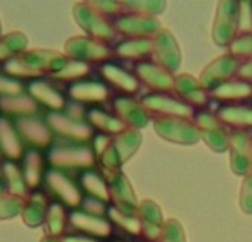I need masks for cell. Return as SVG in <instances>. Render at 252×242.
I'll list each match as a JSON object with an SVG mask.
<instances>
[{"label": "cell", "instance_id": "6da1fadb", "mask_svg": "<svg viewBox=\"0 0 252 242\" xmlns=\"http://www.w3.org/2000/svg\"><path fill=\"white\" fill-rule=\"evenodd\" d=\"M47 163L58 172L65 170H80L87 172L93 170L96 166V154L93 146L68 143L63 146L55 148L47 158Z\"/></svg>", "mask_w": 252, "mask_h": 242}, {"label": "cell", "instance_id": "7a4b0ae2", "mask_svg": "<svg viewBox=\"0 0 252 242\" xmlns=\"http://www.w3.org/2000/svg\"><path fill=\"white\" fill-rule=\"evenodd\" d=\"M241 28V1H220L216 10L213 40L219 46H229Z\"/></svg>", "mask_w": 252, "mask_h": 242}, {"label": "cell", "instance_id": "3957f363", "mask_svg": "<svg viewBox=\"0 0 252 242\" xmlns=\"http://www.w3.org/2000/svg\"><path fill=\"white\" fill-rule=\"evenodd\" d=\"M74 16L78 25L89 34V37L108 41L115 37V28L108 22V19L100 15L89 1H80L74 6Z\"/></svg>", "mask_w": 252, "mask_h": 242}, {"label": "cell", "instance_id": "277c9868", "mask_svg": "<svg viewBox=\"0 0 252 242\" xmlns=\"http://www.w3.org/2000/svg\"><path fill=\"white\" fill-rule=\"evenodd\" d=\"M155 132L165 140L180 143V145H193L201 136L192 120L179 118V117H158L154 121Z\"/></svg>", "mask_w": 252, "mask_h": 242}, {"label": "cell", "instance_id": "5b68a950", "mask_svg": "<svg viewBox=\"0 0 252 242\" xmlns=\"http://www.w3.org/2000/svg\"><path fill=\"white\" fill-rule=\"evenodd\" d=\"M47 124L69 143L89 145V142H93L96 135L94 129L87 121H78L59 112H50L47 115Z\"/></svg>", "mask_w": 252, "mask_h": 242}, {"label": "cell", "instance_id": "8992f818", "mask_svg": "<svg viewBox=\"0 0 252 242\" xmlns=\"http://www.w3.org/2000/svg\"><path fill=\"white\" fill-rule=\"evenodd\" d=\"M195 126L199 132L201 139L216 152H224L229 149L230 132L223 124L216 112L202 111L195 115Z\"/></svg>", "mask_w": 252, "mask_h": 242}, {"label": "cell", "instance_id": "52a82bcc", "mask_svg": "<svg viewBox=\"0 0 252 242\" xmlns=\"http://www.w3.org/2000/svg\"><path fill=\"white\" fill-rule=\"evenodd\" d=\"M103 177L109 186V195L112 201V207L117 208L123 214L137 216L139 203L134 195V191L127 180V177L121 172L103 173Z\"/></svg>", "mask_w": 252, "mask_h": 242}, {"label": "cell", "instance_id": "ba28073f", "mask_svg": "<svg viewBox=\"0 0 252 242\" xmlns=\"http://www.w3.org/2000/svg\"><path fill=\"white\" fill-rule=\"evenodd\" d=\"M65 53L69 59L81 61L86 64L106 62L112 52L111 49L99 40L92 37H72L65 43Z\"/></svg>", "mask_w": 252, "mask_h": 242}, {"label": "cell", "instance_id": "9c48e42d", "mask_svg": "<svg viewBox=\"0 0 252 242\" xmlns=\"http://www.w3.org/2000/svg\"><path fill=\"white\" fill-rule=\"evenodd\" d=\"M114 28L115 31H120L128 38H152L162 30L158 18L130 12L117 16L114 21Z\"/></svg>", "mask_w": 252, "mask_h": 242}, {"label": "cell", "instance_id": "30bf717a", "mask_svg": "<svg viewBox=\"0 0 252 242\" xmlns=\"http://www.w3.org/2000/svg\"><path fill=\"white\" fill-rule=\"evenodd\" d=\"M251 130H230L229 154L230 169L238 176H248L252 173Z\"/></svg>", "mask_w": 252, "mask_h": 242}, {"label": "cell", "instance_id": "8fae6325", "mask_svg": "<svg viewBox=\"0 0 252 242\" xmlns=\"http://www.w3.org/2000/svg\"><path fill=\"white\" fill-rule=\"evenodd\" d=\"M239 65H241L239 59H236L233 55H230V53L221 55L220 58L214 59L211 64H208L202 69L199 83L210 93L216 87L230 81L236 75Z\"/></svg>", "mask_w": 252, "mask_h": 242}, {"label": "cell", "instance_id": "7c38bea8", "mask_svg": "<svg viewBox=\"0 0 252 242\" xmlns=\"http://www.w3.org/2000/svg\"><path fill=\"white\" fill-rule=\"evenodd\" d=\"M44 182L47 185V189L56 197L58 203L63 204L66 208L81 207L83 191L65 173L58 172L55 169H49L46 173Z\"/></svg>", "mask_w": 252, "mask_h": 242}, {"label": "cell", "instance_id": "4fadbf2b", "mask_svg": "<svg viewBox=\"0 0 252 242\" xmlns=\"http://www.w3.org/2000/svg\"><path fill=\"white\" fill-rule=\"evenodd\" d=\"M140 104L145 106L148 112L158 114V117H179L186 120H192L195 117L193 108L167 93L146 95L142 98Z\"/></svg>", "mask_w": 252, "mask_h": 242}, {"label": "cell", "instance_id": "5bb4252c", "mask_svg": "<svg viewBox=\"0 0 252 242\" xmlns=\"http://www.w3.org/2000/svg\"><path fill=\"white\" fill-rule=\"evenodd\" d=\"M155 64L168 72H176L182 64V52L177 40L168 30H161L154 37V53Z\"/></svg>", "mask_w": 252, "mask_h": 242}, {"label": "cell", "instance_id": "9a60e30c", "mask_svg": "<svg viewBox=\"0 0 252 242\" xmlns=\"http://www.w3.org/2000/svg\"><path fill=\"white\" fill-rule=\"evenodd\" d=\"M31 71H34L38 77L50 72L52 75L61 71L65 64L68 62V58L59 52L55 50H25L22 55L18 56Z\"/></svg>", "mask_w": 252, "mask_h": 242}, {"label": "cell", "instance_id": "2e32d148", "mask_svg": "<svg viewBox=\"0 0 252 242\" xmlns=\"http://www.w3.org/2000/svg\"><path fill=\"white\" fill-rule=\"evenodd\" d=\"M16 130L24 143L32 146V149H47L53 142V133L49 124L41 120L25 117L16 121Z\"/></svg>", "mask_w": 252, "mask_h": 242}, {"label": "cell", "instance_id": "e0dca14e", "mask_svg": "<svg viewBox=\"0 0 252 242\" xmlns=\"http://www.w3.org/2000/svg\"><path fill=\"white\" fill-rule=\"evenodd\" d=\"M134 75L155 93H167L174 89V77L155 62L143 61L134 67Z\"/></svg>", "mask_w": 252, "mask_h": 242}, {"label": "cell", "instance_id": "ac0fdd59", "mask_svg": "<svg viewBox=\"0 0 252 242\" xmlns=\"http://www.w3.org/2000/svg\"><path fill=\"white\" fill-rule=\"evenodd\" d=\"M112 108L115 112V117L121 120L127 127L130 129H142L151 121L149 112L145 109V106L128 96H120L112 101Z\"/></svg>", "mask_w": 252, "mask_h": 242}, {"label": "cell", "instance_id": "d6986e66", "mask_svg": "<svg viewBox=\"0 0 252 242\" xmlns=\"http://www.w3.org/2000/svg\"><path fill=\"white\" fill-rule=\"evenodd\" d=\"M137 216L140 220V235L145 238V242L159 241L165 222L158 204L151 200L142 201L139 204Z\"/></svg>", "mask_w": 252, "mask_h": 242}, {"label": "cell", "instance_id": "ffe728a7", "mask_svg": "<svg viewBox=\"0 0 252 242\" xmlns=\"http://www.w3.org/2000/svg\"><path fill=\"white\" fill-rule=\"evenodd\" d=\"M176 95L182 102L189 105L190 108H204L208 104L210 93L202 87L198 78L190 74H179L174 77V89Z\"/></svg>", "mask_w": 252, "mask_h": 242}, {"label": "cell", "instance_id": "44dd1931", "mask_svg": "<svg viewBox=\"0 0 252 242\" xmlns=\"http://www.w3.org/2000/svg\"><path fill=\"white\" fill-rule=\"evenodd\" d=\"M69 225L94 240H106L112 235V223L108 217L92 216L84 211L69 214Z\"/></svg>", "mask_w": 252, "mask_h": 242}, {"label": "cell", "instance_id": "7402d4cb", "mask_svg": "<svg viewBox=\"0 0 252 242\" xmlns=\"http://www.w3.org/2000/svg\"><path fill=\"white\" fill-rule=\"evenodd\" d=\"M47 158L41 154V151L31 149L22 160V176L28 191H37L38 186L44 182L47 173Z\"/></svg>", "mask_w": 252, "mask_h": 242}, {"label": "cell", "instance_id": "603a6c76", "mask_svg": "<svg viewBox=\"0 0 252 242\" xmlns=\"http://www.w3.org/2000/svg\"><path fill=\"white\" fill-rule=\"evenodd\" d=\"M0 152L9 161L16 163L24 160V142L18 130L7 118L0 117Z\"/></svg>", "mask_w": 252, "mask_h": 242}, {"label": "cell", "instance_id": "cb8c5ba5", "mask_svg": "<svg viewBox=\"0 0 252 242\" xmlns=\"http://www.w3.org/2000/svg\"><path fill=\"white\" fill-rule=\"evenodd\" d=\"M102 77L105 78V81L108 84H111L114 89L120 90L121 93L126 95H133L139 90V80L136 78L134 74H130L128 71L123 69L121 67L111 64V62H105L100 68Z\"/></svg>", "mask_w": 252, "mask_h": 242}, {"label": "cell", "instance_id": "d4e9b609", "mask_svg": "<svg viewBox=\"0 0 252 242\" xmlns=\"http://www.w3.org/2000/svg\"><path fill=\"white\" fill-rule=\"evenodd\" d=\"M49 200L47 195L43 191H34L31 192L27 200L24 201L21 216L25 222V225L35 228L46 222V214L49 210Z\"/></svg>", "mask_w": 252, "mask_h": 242}, {"label": "cell", "instance_id": "484cf974", "mask_svg": "<svg viewBox=\"0 0 252 242\" xmlns=\"http://www.w3.org/2000/svg\"><path fill=\"white\" fill-rule=\"evenodd\" d=\"M68 95L78 104H102L109 98V90L102 83L78 81L69 87Z\"/></svg>", "mask_w": 252, "mask_h": 242}, {"label": "cell", "instance_id": "4316f807", "mask_svg": "<svg viewBox=\"0 0 252 242\" xmlns=\"http://www.w3.org/2000/svg\"><path fill=\"white\" fill-rule=\"evenodd\" d=\"M154 53V37H143V38H127L121 41L117 49L115 55L121 59H128L134 62H143Z\"/></svg>", "mask_w": 252, "mask_h": 242}, {"label": "cell", "instance_id": "83f0119b", "mask_svg": "<svg viewBox=\"0 0 252 242\" xmlns=\"http://www.w3.org/2000/svg\"><path fill=\"white\" fill-rule=\"evenodd\" d=\"M30 93L35 102H40L52 112H61L66 108V101L61 92L46 81H34L30 86Z\"/></svg>", "mask_w": 252, "mask_h": 242}, {"label": "cell", "instance_id": "f1b7e54d", "mask_svg": "<svg viewBox=\"0 0 252 242\" xmlns=\"http://www.w3.org/2000/svg\"><path fill=\"white\" fill-rule=\"evenodd\" d=\"M80 188L83 192L89 195V198L102 201L105 204L111 203V195H109V186L103 177V174L97 173L94 169L83 172L80 176Z\"/></svg>", "mask_w": 252, "mask_h": 242}, {"label": "cell", "instance_id": "f546056e", "mask_svg": "<svg viewBox=\"0 0 252 242\" xmlns=\"http://www.w3.org/2000/svg\"><path fill=\"white\" fill-rule=\"evenodd\" d=\"M210 96L221 102H241L252 98V84L242 80H230L214 90L210 92Z\"/></svg>", "mask_w": 252, "mask_h": 242}, {"label": "cell", "instance_id": "4dcf8cb0", "mask_svg": "<svg viewBox=\"0 0 252 242\" xmlns=\"http://www.w3.org/2000/svg\"><path fill=\"white\" fill-rule=\"evenodd\" d=\"M87 123L97 130L99 133L108 135V136H117L118 133L124 132L127 126L118 120L115 115H111L109 112L103 111L102 108H92L87 111Z\"/></svg>", "mask_w": 252, "mask_h": 242}, {"label": "cell", "instance_id": "1f68e13d", "mask_svg": "<svg viewBox=\"0 0 252 242\" xmlns=\"http://www.w3.org/2000/svg\"><path fill=\"white\" fill-rule=\"evenodd\" d=\"M217 118L236 130H251L252 129V106H238V105H227L216 112Z\"/></svg>", "mask_w": 252, "mask_h": 242}, {"label": "cell", "instance_id": "d6a6232c", "mask_svg": "<svg viewBox=\"0 0 252 242\" xmlns=\"http://www.w3.org/2000/svg\"><path fill=\"white\" fill-rule=\"evenodd\" d=\"M37 109H38L37 102L31 96L24 93L0 98V111L4 112L6 115L25 118L35 114Z\"/></svg>", "mask_w": 252, "mask_h": 242}, {"label": "cell", "instance_id": "836d02e7", "mask_svg": "<svg viewBox=\"0 0 252 242\" xmlns=\"http://www.w3.org/2000/svg\"><path fill=\"white\" fill-rule=\"evenodd\" d=\"M112 143L120 155L121 163L124 164L126 161H128L133 154L139 149L140 143H142V135L137 129H130L127 127L124 132L118 133L117 136L112 138Z\"/></svg>", "mask_w": 252, "mask_h": 242}, {"label": "cell", "instance_id": "e575fe53", "mask_svg": "<svg viewBox=\"0 0 252 242\" xmlns=\"http://www.w3.org/2000/svg\"><path fill=\"white\" fill-rule=\"evenodd\" d=\"M44 225L47 226L49 235L50 237H58L62 235L69 225V214L66 211V207L58 201L52 203L49 206L47 214H46V222Z\"/></svg>", "mask_w": 252, "mask_h": 242}, {"label": "cell", "instance_id": "d590c367", "mask_svg": "<svg viewBox=\"0 0 252 242\" xmlns=\"http://www.w3.org/2000/svg\"><path fill=\"white\" fill-rule=\"evenodd\" d=\"M27 37L22 33H10L0 38V64H6L25 52Z\"/></svg>", "mask_w": 252, "mask_h": 242}, {"label": "cell", "instance_id": "8d00e7d4", "mask_svg": "<svg viewBox=\"0 0 252 242\" xmlns=\"http://www.w3.org/2000/svg\"><path fill=\"white\" fill-rule=\"evenodd\" d=\"M3 174L7 183V192L9 195L22 198L28 194V188L24 182V176H22V170L19 166H16V163L12 161H6L3 164Z\"/></svg>", "mask_w": 252, "mask_h": 242}, {"label": "cell", "instance_id": "74e56055", "mask_svg": "<svg viewBox=\"0 0 252 242\" xmlns=\"http://www.w3.org/2000/svg\"><path fill=\"white\" fill-rule=\"evenodd\" d=\"M90 64L81 62V61H74V59H68V62L65 64V67L58 71L56 74H53V78H56L58 81H80L84 77L89 75L90 72Z\"/></svg>", "mask_w": 252, "mask_h": 242}, {"label": "cell", "instance_id": "f35d334b", "mask_svg": "<svg viewBox=\"0 0 252 242\" xmlns=\"http://www.w3.org/2000/svg\"><path fill=\"white\" fill-rule=\"evenodd\" d=\"M108 219L112 225H117L128 235H140V220L139 216H128L120 213L114 207H108Z\"/></svg>", "mask_w": 252, "mask_h": 242}, {"label": "cell", "instance_id": "ab89813d", "mask_svg": "<svg viewBox=\"0 0 252 242\" xmlns=\"http://www.w3.org/2000/svg\"><path fill=\"white\" fill-rule=\"evenodd\" d=\"M121 4H123V9L130 12V13L155 16L165 9L167 1H158V0H152V1H121Z\"/></svg>", "mask_w": 252, "mask_h": 242}, {"label": "cell", "instance_id": "60d3db41", "mask_svg": "<svg viewBox=\"0 0 252 242\" xmlns=\"http://www.w3.org/2000/svg\"><path fill=\"white\" fill-rule=\"evenodd\" d=\"M230 55H233L236 59H250L252 58V33L251 31H242L236 35V38L229 44Z\"/></svg>", "mask_w": 252, "mask_h": 242}, {"label": "cell", "instance_id": "b9f144b4", "mask_svg": "<svg viewBox=\"0 0 252 242\" xmlns=\"http://www.w3.org/2000/svg\"><path fill=\"white\" fill-rule=\"evenodd\" d=\"M24 201L22 198L13 195H0V220L1 219H12L21 214Z\"/></svg>", "mask_w": 252, "mask_h": 242}, {"label": "cell", "instance_id": "7bdbcfd3", "mask_svg": "<svg viewBox=\"0 0 252 242\" xmlns=\"http://www.w3.org/2000/svg\"><path fill=\"white\" fill-rule=\"evenodd\" d=\"M158 242H186V235L182 223L176 219H170L164 223V229Z\"/></svg>", "mask_w": 252, "mask_h": 242}, {"label": "cell", "instance_id": "ee69618b", "mask_svg": "<svg viewBox=\"0 0 252 242\" xmlns=\"http://www.w3.org/2000/svg\"><path fill=\"white\" fill-rule=\"evenodd\" d=\"M239 207L244 213L252 214V173L245 176L239 194Z\"/></svg>", "mask_w": 252, "mask_h": 242}, {"label": "cell", "instance_id": "f6af8a7d", "mask_svg": "<svg viewBox=\"0 0 252 242\" xmlns=\"http://www.w3.org/2000/svg\"><path fill=\"white\" fill-rule=\"evenodd\" d=\"M89 3L105 18L106 16H115L117 18L124 12L121 1H89Z\"/></svg>", "mask_w": 252, "mask_h": 242}, {"label": "cell", "instance_id": "bcb514c9", "mask_svg": "<svg viewBox=\"0 0 252 242\" xmlns=\"http://www.w3.org/2000/svg\"><path fill=\"white\" fill-rule=\"evenodd\" d=\"M81 208L84 213L92 214V216H99V217H106L108 216V207L105 203L93 200V198H86L81 203Z\"/></svg>", "mask_w": 252, "mask_h": 242}, {"label": "cell", "instance_id": "7dc6e473", "mask_svg": "<svg viewBox=\"0 0 252 242\" xmlns=\"http://www.w3.org/2000/svg\"><path fill=\"white\" fill-rule=\"evenodd\" d=\"M24 93V89L19 81L12 80L10 77L1 75L0 74V98L12 96V95H19Z\"/></svg>", "mask_w": 252, "mask_h": 242}, {"label": "cell", "instance_id": "c3c4849f", "mask_svg": "<svg viewBox=\"0 0 252 242\" xmlns=\"http://www.w3.org/2000/svg\"><path fill=\"white\" fill-rule=\"evenodd\" d=\"M241 27L248 28L247 33H252V1L241 3Z\"/></svg>", "mask_w": 252, "mask_h": 242}, {"label": "cell", "instance_id": "681fc988", "mask_svg": "<svg viewBox=\"0 0 252 242\" xmlns=\"http://www.w3.org/2000/svg\"><path fill=\"white\" fill-rule=\"evenodd\" d=\"M236 77H238V80H242V81H248V83L252 81V58L244 61L239 65Z\"/></svg>", "mask_w": 252, "mask_h": 242}, {"label": "cell", "instance_id": "f907efd6", "mask_svg": "<svg viewBox=\"0 0 252 242\" xmlns=\"http://www.w3.org/2000/svg\"><path fill=\"white\" fill-rule=\"evenodd\" d=\"M62 242H100L99 240L90 238V237H71V238H65Z\"/></svg>", "mask_w": 252, "mask_h": 242}, {"label": "cell", "instance_id": "816d5d0a", "mask_svg": "<svg viewBox=\"0 0 252 242\" xmlns=\"http://www.w3.org/2000/svg\"><path fill=\"white\" fill-rule=\"evenodd\" d=\"M41 242H62V241H61L58 237H50V235H49V237H44Z\"/></svg>", "mask_w": 252, "mask_h": 242}, {"label": "cell", "instance_id": "f5cc1de1", "mask_svg": "<svg viewBox=\"0 0 252 242\" xmlns=\"http://www.w3.org/2000/svg\"><path fill=\"white\" fill-rule=\"evenodd\" d=\"M251 157H252V139H251Z\"/></svg>", "mask_w": 252, "mask_h": 242}, {"label": "cell", "instance_id": "db71d44e", "mask_svg": "<svg viewBox=\"0 0 252 242\" xmlns=\"http://www.w3.org/2000/svg\"><path fill=\"white\" fill-rule=\"evenodd\" d=\"M114 242H121V241H114Z\"/></svg>", "mask_w": 252, "mask_h": 242}, {"label": "cell", "instance_id": "11a10c76", "mask_svg": "<svg viewBox=\"0 0 252 242\" xmlns=\"http://www.w3.org/2000/svg\"><path fill=\"white\" fill-rule=\"evenodd\" d=\"M0 157H1V152H0Z\"/></svg>", "mask_w": 252, "mask_h": 242}, {"label": "cell", "instance_id": "9f6ffc18", "mask_svg": "<svg viewBox=\"0 0 252 242\" xmlns=\"http://www.w3.org/2000/svg\"><path fill=\"white\" fill-rule=\"evenodd\" d=\"M140 242H143V241H140Z\"/></svg>", "mask_w": 252, "mask_h": 242}]
</instances>
